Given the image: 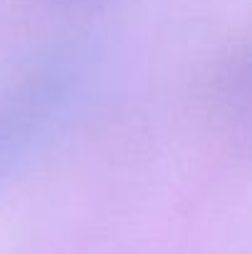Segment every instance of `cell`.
<instances>
[{
  "mask_svg": "<svg viewBox=\"0 0 252 254\" xmlns=\"http://www.w3.org/2000/svg\"><path fill=\"white\" fill-rule=\"evenodd\" d=\"M82 55L55 52L0 99V180L27 158L72 99L82 77Z\"/></svg>",
  "mask_w": 252,
  "mask_h": 254,
  "instance_id": "6da1fadb",
  "label": "cell"
}]
</instances>
